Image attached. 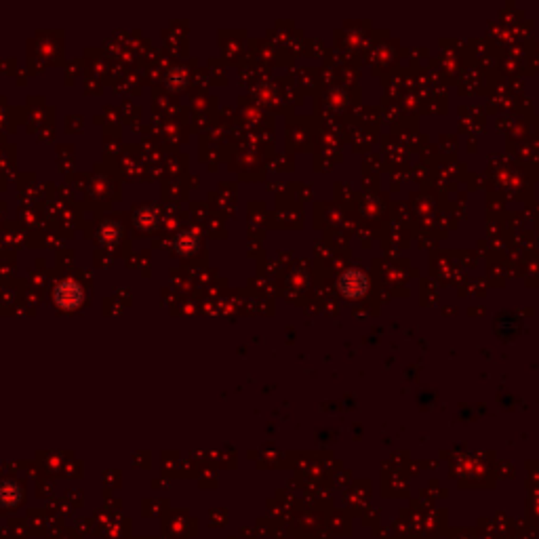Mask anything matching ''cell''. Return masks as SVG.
<instances>
[{
  "label": "cell",
  "instance_id": "6da1fadb",
  "mask_svg": "<svg viewBox=\"0 0 539 539\" xmlns=\"http://www.w3.org/2000/svg\"><path fill=\"white\" fill-rule=\"evenodd\" d=\"M55 299H58V303L64 306V308H74V306L80 303V299H82V291H80V287H78L76 283L66 281V283H62V285L58 287V291H55Z\"/></svg>",
  "mask_w": 539,
  "mask_h": 539
},
{
  "label": "cell",
  "instance_id": "7a4b0ae2",
  "mask_svg": "<svg viewBox=\"0 0 539 539\" xmlns=\"http://www.w3.org/2000/svg\"><path fill=\"white\" fill-rule=\"evenodd\" d=\"M364 289H366V279L360 272H356V270H352V272H348L342 279V291L350 297H356V295L364 293Z\"/></svg>",
  "mask_w": 539,
  "mask_h": 539
}]
</instances>
